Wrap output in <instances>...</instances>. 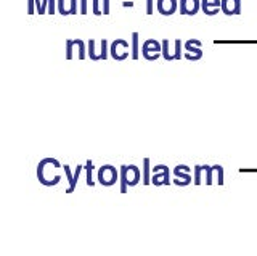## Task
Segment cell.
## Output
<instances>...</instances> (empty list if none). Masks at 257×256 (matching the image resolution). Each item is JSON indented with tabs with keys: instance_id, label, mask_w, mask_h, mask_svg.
Here are the masks:
<instances>
[{
	"instance_id": "cell-1",
	"label": "cell",
	"mask_w": 257,
	"mask_h": 256,
	"mask_svg": "<svg viewBox=\"0 0 257 256\" xmlns=\"http://www.w3.org/2000/svg\"><path fill=\"white\" fill-rule=\"evenodd\" d=\"M158 9L163 15H172L177 9L175 0H158Z\"/></svg>"
}]
</instances>
